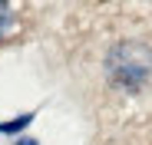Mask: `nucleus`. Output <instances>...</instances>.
<instances>
[{"mask_svg": "<svg viewBox=\"0 0 152 145\" xmlns=\"http://www.w3.org/2000/svg\"><path fill=\"white\" fill-rule=\"evenodd\" d=\"M106 72L109 79L122 89H142L152 79V50L139 40H126L119 46H113L109 56H106Z\"/></svg>", "mask_w": 152, "mask_h": 145, "instance_id": "1", "label": "nucleus"}, {"mask_svg": "<svg viewBox=\"0 0 152 145\" xmlns=\"http://www.w3.org/2000/svg\"><path fill=\"white\" fill-rule=\"evenodd\" d=\"M7 27H10V7H7V4H0V36H4Z\"/></svg>", "mask_w": 152, "mask_h": 145, "instance_id": "2", "label": "nucleus"}]
</instances>
